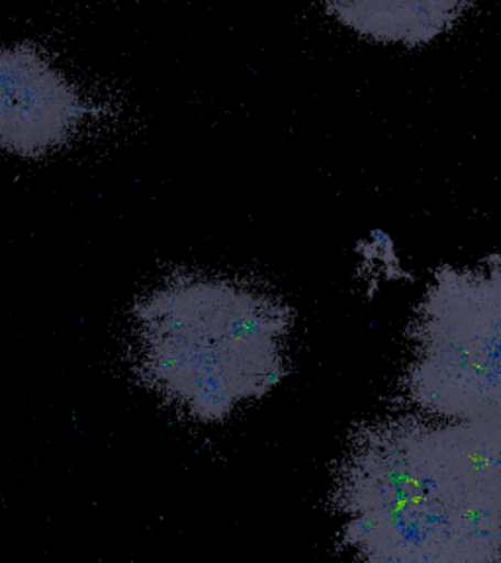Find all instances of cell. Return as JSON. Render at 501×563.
I'll use <instances>...</instances> for the list:
<instances>
[{"instance_id":"cell-4","label":"cell","mask_w":501,"mask_h":563,"mask_svg":"<svg viewBox=\"0 0 501 563\" xmlns=\"http://www.w3.org/2000/svg\"><path fill=\"white\" fill-rule=\"evenodd\" d=\"M79 88L40 47L0 45V151L44 157L87 120Z\"/></svg>"},{"instance_id":"cell-1","label":"cell","mask_w":501,"mask_h":563,"mask_svg":"<svg viewBox=\"0 0 501 563\" xmlns=\"http://www.w3.org/2000/svg\"><path fill=\"white\" fill-rule=\"evenodd\" d=\"M334 499L359 563H501V439L475 424H364Z\"/></svg>"},{"instance_id":"cell-3","label":"cell","mask_w":501,"mask_h":563,"mask_svg":"<svg viewBox=\"0 0 501 563\" xmlns=\"http://www.w3.org/2000/svg\"><path fill=\"white\" fill-rule=\"evenodd\" d=\"M405 391L425 417L501 439V256L443 266L410 329Z\"/></svg>"},{"instance_id":"cell-5","label":"cell","mask_w":501,"mask_h":563,"mask_svg":"<svg viewBox=\"0 0 501 563\" xmlns=\"http://www.w3.org/2000/svg\"><path fill=\"white\" fill-rule=\"evenodd\" d=\"M467 4L458 2H335L327 4L345 26L388 42L425 44L445 32Z\"/></svg>"},{"instance_id":"cell-2","label":"cell","mask_w":501,"mask_h":563,"mask_svg":"<svg viewBox=\"0 0 501 563\" xmlns=\"http://www.w3.org/2000/svg\"><path fill=\"white\" fill-rule=\"evenodd\" d=\"M133 319L143 378L194 421H226L284 376L291 311L241 282L181 276Z\"/></svg>"}]
</instances>
